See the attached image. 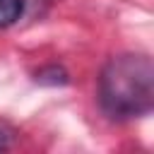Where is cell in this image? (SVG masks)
Returning a JSON list of instances; mask_svg holds the SVG:
<instances>
[{
  "label": "cell",
  "mask_w": 154,
  "mask_h": 154,
  "mask_svg": "<svg viewBox=\"0 0 154 154\" xmlns=\"http://www.w3.org/2000/svg\"><path fill=\"white\" fill-rule=\"evenodd\" d=\"M99 101L101 108L116 120L149 113L154 106L152 60L140 53H123L111 58L99 77Z\"/></svg>",
  "instance_id": "1"
},
{
  "label": "cell",
  "mask_w": 154,
  "mask_h": 154,
  "mask_svg": "<svg viewBox=\"0 0 154 154\" xmlns=\"http://www.w3.org/2000/svg\"><path fill=\"white\" fill-rule=\"evenodd\" d=\"M24 12V0H0V29L12 26Z\"/></svg>",
  "instance_id": "2"
},
{
  "label": "cell",
  "mask_w": 154,
  "mask_h": 154,
  "mask_svg": "<svg viewBox=\"0 0 154 154\" xmlns=\"http://www.w3.org/2000/svg\"><path fill=\"white\" fill-rule=\"evenodd\" d=\"M36 79L41 82V84H65L67 82V75H65V70L63 67H46V70H41L38 75H36Z\"/></svg>",
  "instance_id": "3"
},
{
  "label": "cell",
  "mask_w": 154,
  "mask_h": 154,
  "mask_svg": "<svg viewBox=\"0 0 154 154\" xmlns=\"http://www.w3.org/2000/svg\"><path fill=\"white\" fill-rule=\"evenodd\" d=\"M12 140H14V130H12L7 123H2V120H0V152L10 149Z\"/></svg>",
  "instance_id": "4"
}]
</instances>
